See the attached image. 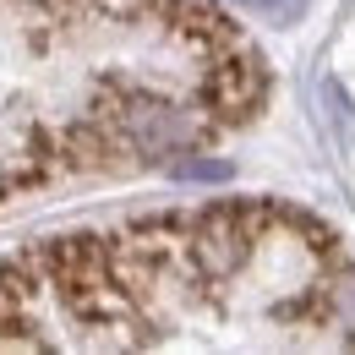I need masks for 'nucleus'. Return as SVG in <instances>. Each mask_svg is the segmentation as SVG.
I'll return each instance as SVG.
<instances>
[{
	"label": "nucleus",
	"instance_id": "nucleus-4",
	"mask_svg": "<svg viewBox=\"0 0 355 355\" xmlns=\"http://www.w3.org/2000/svg\"><path fill=\"white\" fill-rule=\"evenodd\" d=\"M170 170H175V180H230L235 175L224 159H175Z\"/></svg>",
	"mask_w": 355,
	"mask_h": 355
},
{
	"label": "nucleus",
	"instance_id": "nucleus-5",
	"mask_svg": "<svg viewBox=\"0 0 355 355\" xmlns=\"http://www.w3.org/2000/svg\"><path fill=\"white\" fill-rule=\"evenodd\" d=\"M235 6H246V11H257L268 22H279V28H290L301 11H306V0H235Z\"/></svg>",
	"mask_w": 355,
	"mask_h": 355
},
{
	"label": "nucleus",
	"instance_id": "nucleus-2",
	"mask_svg": "<svg viewBox=\"0 0 355 355\" xmlns=\"http://www.w3.org/2000/svg\"><path fill=\"white\" fill-rule=\"evenodd\" d=\"M322 301H328V317H334V322L355 339V268H339V273L328 279Z\"/></svg>",
	"mask_w": 355,
	"mask_h": 355
},
{
	"label": "nucleus",
	"instance_id": "nucleus-3",
	"mask_svg": "<svg viewBox=\"0 0 355 355\" xmlns=\"http://www.w3.org/2000/svg\"><path fill=\"white\" fill-rule=\"evenodd\" d=\"M322 110H328V121H334V132L345 148H355V98L345 93V83H322Z\"/></svg>",
	"mask_w": 355,
	"mask_h": 355
},
{
	"label": "nucleus",
	"instance_id": "nucleus-1",
	"mask_svg": "<svg viewBox=\"0 0 355 355\" xmlns=\"http://www.w3.org/2000/svg\"><path fill=\"white\" fill-rule=\"evenodd\" d=\"M110 132L137 153H180L208 132V115H197L191 104H170V98H148V93H126L110 110Z\"/></svg>",
	"mask_w": 355,
	"mask_h": 355
}]
</instances>
